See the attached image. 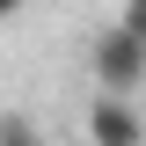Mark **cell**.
<instances>
[{
  "instance_id": "5",
  "label": "cell",
  "mask_w": 146,
  "mask_h": 146,
  "mask_svg": "<svg viewBox=\"0 0 146 146\" xmlns=\"http://www.w3.org/2000/svg\"><path fill=\"white\" fill-rule=\"evenodd\" d=\"M7 15H22V0H0V22H7Z\"/></svg>"
},
{
  "instance_id": "1",
  "label": "cell",
  "mask_w": 146,
  "mask_h": 146,
  "mask_svg": "<svg viewBox=\"0 0 146 146\" xmlns=\"http://www.w3.org/2000/svg\"><path fill=\"white\" fill-rule=\"evenodd\" d=\"M88 73H95V95H139L146 88V36H131L124 22H110L88 44Z\"/></svg>"
},
{
  "instance_id": "4",
  "label": "cell",
  "mask_w": 146,
  "mask_h": 146,
  "mask_svg": "<svg viewBox=\"0 0 146 146\" xmlns=\"http://www.w3.org/2000/svg\"><path fill=\"white\" fill-rule=\"evenodd\" d=\"M117 22H124L131 36H146V0H124V15H117Z\"/></svg>"
},
{
  "instance_id": "2",
  "label": "cell",
  "mask_w": 146,
  "mask_h": 146,
  "mask_svg": "<svg viewBox=\"0 0 146 146\" xmlns=\"http://www.w3.org/2000/svg\"><path fill=\"white\" fill-rule=\"evenodd\" d=\"M88 139L95 146H146V117L131 95H95L88 102Z\"/></svg>"
},
{
  "instance_id": "3",
  "label": "cell",
  "mask_w": 146,
  "mask_h": 146,
  "mask_svg": "<svg viewBox=\"0 0 146 146\" xmlns=\"http://www.w3.org/2000/svg\"><path fill=\"white\" fill-rule=\"evenodd\" d=\"M0 146H44L36 117H22V110H0Z\"/></svg>"
}]
</instances>
